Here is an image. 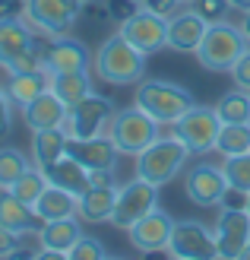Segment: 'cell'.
<instances>
[{
	"label": "cell",
	"instance_id": "24",
	"mask_svg": "<svg viewBox=\"0 0 250 260\" xmlns=\"http://www.w3.org/2000/svg\"><path fill=\"white\" fill-rule=\"evenodd\" d=\"M42 172L48 175V184H57V187H63V190L76 193V197H80L83 190H89V184H92V172H89L86 165L76 162L70 152L63 155V159L51 162L48 168H42Z\"/></svg>",
	"mask_w": 250,
	"mask_h": 260
},
{
	"label": "cell",
	"instance_id": "34",
	"mask_svg": "<svg viewBox=\"0 0 250 260\" xmlns=\"http://www.w3.org/2000/svg\"><path fill=\"white\" fill-rule=\"evenodd\" d=\"M193 7L203 13V19L206 22H222L228 16V0H193Z\"/></svg>",
	"mask_w": 250,
	"mask_h": 260
},
{
	"label": "cell",
	"instance_id": "21",
	"mask_svg": "<svg viewBox=\"0 0 250 260\" xmlns=\"http://www.w3.org/2000/svg\"><path fill=\"white\" fill-rule=\"evenodd\" d=\"M35 35L38 32L25 22V16L22 19H0V67L7 70L25 48H32L38 42Z\"/></svg>",
	"mask_w": 250,
	"mask_h": 260
},
{
	"label": "cell",
	"instance_id": "13",
	"mask_svg": "<svg viewBox=\"0 0 250 260\" xmlns=\"http://www.w3.org/2000/svg\"><path fill=\"white\" fill-rule=\"evenodd\" d=\"M117 181L108 172H92V184L89 190L80 193V210L76 216L83 219L86 225H101V222H111V213H114V203H117Z\"/></svg>",
	"mask_w": 250,
	"mask_h": 260
},
{
	"label": "cell",
	"instance_id": "32",
	"mask_svg": "<svg viewBox=\"0 0 250 260\" xmlns=\"http://www.w3.org/2000/svg\"><path fill=\"white\" fill-rule=\"evenodd\" d=\"M222 168H225V178H228V187L231 190L250 193V152L222 159Z\"/></svg>",
	"mask_w": 250,
	"mask_h": 260
},
{
	"label": "cell",
	"instance_id": "42",
	"mask_svg": "<svg viewBox=\"0 0 250 260\" xmlns=\"http://www.w3.org/2000/svg\"><path fill=\"white\" fill-rule=\"evenodd\" d=\"M238 25H241V32H244V38H247V45H250V13H244V19H241Z\"/></svg>",
	"mask_w": 250,
	"mask_h": 260
},
{
	"label": "cell",
	"instance_id": "5",
	"mask_svg": "<svg viewBox=\"0 0 250 260\" xmlns=\"http://www.w3.org/2000/svg\"><path fill=\"white\" fill-rule=\"evenodd\" d=\"M108 137L114 140V146L121 149V155H136L152 146L155 140L162 137V124L149 118L142 108L130 105V108H117L114 118H111V127H108Z\"/></svg>",
	"mask_w": 250,
	"mask_h": 260
},
{
	"label": "cell",
	"instance_id": "19",
	"mask_svg": "<svg viewBox=\"0 0 250 260\" xmlns=\"http://www.w3.org/2000/svg\"><path fill=\"white\" fill-rule=\"evenodd\" d=\"M35 238H38V248H42V254H35V257H42V260H48V257H67L70 248L83 238V219L73 216V219L42 222V229L35 232Z\"/></svg>",
	"mask_w": 250,
	"mask_h": 260
},
{
	"label": "cell",
	"instance_id": "35",
	"mask_svg": "<svg viewBox=\"0 0 250 260\" xmlns=\"http://www.w3.org/2000/svg\"><path fill=\"white\" fill-rule=\"evenodd\" d=\"M228 76H231V83L238 89H247V92H250V48L234 60V67L228 70Z\"/></svg>",
	"mask_w": 250,
	"mask_h": 260
},
{
	"label": "cell",
	"instance_id": "18",
	"mask_svg": "<svg viewBox=\"0 0 250 260\" xmlns=\"http://www.w3.org/2000/svg\"><path fill=\"white\" fill-rule=\"evenodd\" d=\"M67 152L73 155L80 165H86L89 172H117V162H121V149L114 146V140L108 134L101 137H89V140H70Z\"/></svg>",
	"mask_w": 250,
	"mask_h": 260
},
{
	"label": "cell",
	"instance_id": "14",
	"mask_svg": "<svg viewBox=\"0 0 250 260\" xmlns=\"http://www.w3.org/2000/svg\"><path fill=\"white\" fill-rule=\"evenodd\" d=\"M171 232H174V219L155 206L152 213H146L127 229V238H130L136 254H165L168 241H171Z\"/></svg>",
	"mask_w": 250,
	"mask_h": 260
},
{
	"label": "cell",
	"instance_id": "40",
	"mask_svg": "<svg viewBox=\"0 0 250 260\" xmlns=\"http://www.w3.org/2000/svg\"><path fill=\"white\" fill-rule=\"evenodd\" d=\"M25 0H0V19H22Z\"/></svg>",
	"mask_w": 250,
	"mask_h": 260
},
{
	"label": "cell",
	"instance_id": "8",
	"mask_svg": "<svg viewBox=\"0 0 250 260\" xmlns=\"http://www.w3.org/2000/svg\"><path fill=\"white\" fill-rule=\"evenodd\" d=\"M171 130L187 143L193 155H206V152H216V140H219V130H222V118L216 114V108L209 105H196L181 114V118L171 124Z\"/></svg>",
	"mask_w": 250,
	"mask_h": 260
},
{
	"label": "cell",
	"instance_id": "46",
	"mask_svg": "<svg viewBox=\"0 0 250 260\" xmlns=\"http://www.w3.org/2000/svg\"><path fill=\"white\" fill-rule=\"evenodd\" d=\"M80 4H89V0H80Z\"/></svg>",
	"mask_w": 250,
	"mask_h": 260
},
{
	"label": "cell",
	"instance_id": "20",
	"mask_svg": "<svg viewBox=\"0 0 250 260\" xmlns=\"http://www.w3.org/2000/svg\"><path fill=\"white\" fill-rule=\"evenodd\" d=\"M22 111V121L29 130H45V127H63V118H67V102H63L54 89L42 92L38 99H32Z\"/></svg>",
	"mask_w": 250,
	"mask_h": 260
},
{
	"label": "cell",
	"instance_id": "10",
	"mask_svg": "<svg viewBox=\"0 0 250 260\" xmlns=\"http://www.w3.org/2000/svg\"><path fill=\"white\" fill-rule=\"evenodd\" d=\"M165 254L174 260H216L219 257L216 232L203 222H196V219H181V222H174Z\"/></svg>",
	"mask_w": 250,
	"mask_h": 260
},
{
	"label": "cell",
	"instance_id": "37",
	"mask_svg": "<svg viewBox=\"0 0 250 260\" xmlns=\"http://www.w3.org/2000/svg\"><path fill=\"white\" fill-rule=\"evenodd\" d=\"M139 7H142L139 0H108V13L114 16V22L130 19V16H133V13H136Z\"/></svg>",
	"mask_w": 250,
	"mask_h": 260
},
{
	"label": "cell",
	"instance_id": "26",
	"mask_svg": "<svg viewBox=\"0 0 250 260\" xmlns=\"http://www.w3.org/2000/svg\"><path fill=\"white\" fill-rule=\"evenodd\" d=\"M7 92L16 108H25L32 99L51 89V73L48 70H29V73H7Z\"/></svg>",
	"mask_w": 250,
	"mask_h": 260
},
{
	"label": "cell",
	"instance_id": "33",
	"mask_svg": "<svg viewBox=\"0 0 250 260\" xmlns=\"http://www.w3.org/2000/svg\"><path fill=\"white\" fill-rule=\"evenodd\" d=\"M108 257V251H104V244L98 238H92V235H83L80 241L70 248L67 260H104Z\"/></svg>",
	"mask_w": 250,
	"mask_h": 260
},
{
	"label": "cell",
	"instance_id": "7",
	"mask_svg": "<svg viewBox=\"0 0 250 260\" xmlns=\"http://www.w3.org/2000/svg\"><path fill=\"white\" fill-rule=\"evenodd\" d=\"M80 13V0H25V22L45 38L70 35Z\"/></svg>",
	"mask_w": 250,
	"mask_h": 260
},
{
	"label": "cell",
	"instance_id": "38",
	"mask_svg": "<svg viewBox=\"0 0 250 260\" xmlns=\"http://www.w3.org/2000/svg\"><path fill=\"white\" fill-rule=\"evenodd\" d=\"M142 7L159 13V16H174V13L184 7V0H142Z\"/></svg>",
	"mask_w": 250,
	"mask_h": 260
},
{
	"label": "cell",
	"instance_id": "2",
	"mask_svg": "<svg viewBox=\"0 0 250 260\" xmlns=\"http://www.w3.org/2000/svg\"><path fill=\"white\" fill-rule=\"evenodd\" d=\"M133 105L142 108L149 118H155L162 127H171V124L181 118V114H187V111L196 105V95L190 92L187 86H181V83L142 76V80L136 83Z\"/></svg>",
	"mask_w": 250,
	"mask_h": 260
},
{
	"label": "cell",
	"instance_id": "17",
	"mask_svg": "<svg viewBox=\"0 0 250 260\" xmlns=\"http://www.w3.org/2000/svg\"><path fill=\"white\" fill-rule=\"evenodd\" d=\"M206 29H209V22L203 19V13L193 4H184L174 16H168V51L193 54V51L200 48Z\"/></svg>",
	"mask_w": 250,
	"mask_h": 260
},
{
	"label": "cell",
	"instance_id": "29",
	"mask_svg": "<svg viewBox=\"0 0 250 260\" xmlns=\"http://www.w3.org/2000/svg\"><path fill=\"white\" fill-rule=\"evenodd\" d=\"M216 152L222 159L250 152V121L247 124H222L219 140H216Z\"/></svg>",
	"mask_w": 250,
	"mask_h": 260
},
{
	"label": "cell",
	"instance_id": "11",
	"mask_svg": "<svg viewBox=\"0 0 250 260\" xmlns=\"http://www.w3.org/2000/svg\"><path fill=\"white\" fill-rule=\"evenodd\" d=\"M155 206H159V187L149 184V181H142V178H133V181H127V184L117 187V203H114V213H111V225L127 232L136 219L152 213Z\"/></svg>",
	"mask_w": 250,
	"mask_h": 260
},
{
	"label": "cell",
	"instance_id": "28",
	"mask_svg": "<svg viewBox=\"0 0 250 260\" xmlns=\"http://www.w3.org/2000/svg\"><path fill=\"white\" fill-rule=\"evenodd\" d=\"M212 108L222 118V124H247L250 121V92L234 86V89H228V92L219 95V102Z\"/></svg>",
	"mask_w": 250,
	"mask_h": 260
},
{
	"label": "cell",
	"instance_id": "12",
	"mask_svg": "<svg viewBox=\"0 0 250 260\" xmlns=\"http://www.w3.org/2000/svg\"><path fill=\"white\" fill-rule=\"evenodd\" d=\"M117 32H121L130 45H136L146 57L168 48V16H159V13H152L146 7H139L130 19L117 22Z\"/></svg>",
	"mask_w": 250,
	"mask_h": 260
},
{
	"label": "cell",
	"instance_id": "43",
	"mask_svg": "<svg viewBox=\"0 0 250 260\" xmlns=\"http://www.w3.org/2000/svg\"><path fill=\"white\" fill-rule=\"evenodd\" d=\"M241 260H250V244L244 248V254H241Z\"/></svg>",
	"mask_w": 250,
	"mask_h": 260
},
{
	"label": "cell",
	"instance_id": "31",
	"mask_svg": "<svg viewBox=\"0 0 250 260\" xmlns=\"http://www.w3.org/2000/svg\"><path fill=\"white\" fill-rule=\"evenodd\" d=\"M45 187H48V175L42 172V168H35V165H32L29 172H25V175L16 181V184L10 187V193H13V197H19L22 203L35 206V200L45 193Z\"/></svg>",
	"mask_w": 250,
	"mask_h": 260
},
{
	"label": "cell",
	"instance_id": "22",
	"mask_svg": "<svg viewBox=\"0 0 250 260\" xmlns=\"http://www.w3.org/2000/svg\"><path fill=\"white\" fill-rule=\"evenodd\" d=\"M67 130L63 127H45V130H32V146H29V155L35 168H48L51 162H57L67 155Z\"/></svg>",
	"mask_w": 250,
	"mask_h": 260
},
{
	"label": "cell",
	"instance_id": "39",
	"mask_svg": "<svg viewBox=\"0 0 250 260\" xmlns=\"http://www.w3.org/2000/svg\"><path fill=\"white\" fill-rule=\"evenodd\" d=\"M19 238H22V235H16L13 229L0 225V257H13V251H16V248H22V244H19Z\"/></svg>",
	"mask_w": 250,
	"mask_h": 260
},
{
	"label": "cell",
	"instance_id": "25",
	"mask_svg": "<svg viewBox=\"0 0 250 260\" xmlns=\"http://www.w3.org/2000/svg\"><path fill=\"white\" fill-rule=\"evenodd\" d=\"M35 216L42 219V222H54V219H73L76 210H80V197L70 190H63L57 184H48L45 193L35 200Z\"/></svg>",
	"mask_w": 250,
	"mask_h": 260
},
{
	"label": "cell",
	"instance_id": "4",
	"mask_svg": "<svg viewBox=\"0 0 250 260\" xmlns=\"http://www.w3.org/2000/svg\"><path fill=\"white\" fill-rule=\"evenodd\" d=\"M247 48L250 45L241 32V25H231L228 19H222V22H209L200 48L193 51V57L200 60V67L209 70V73H228L234 67V60H238Z\"/></svg>",
	"mask_w": 250,
	"mask_h": 260
},
{
	"label": "cell",
	"instance_id": "1",
	"mask_svg": "<svg viewBox=\"0 0 250 260\" xmlns=\"http://www.w3.org/2000/svg\"><path fill=\"white\" fill-rule=\"evenodd\" d=\"M92 73L108 86H136L146 76V54L121 32H111L92 54Z\"/></svg>",
	"mask_w": 250,
	"mask_h": 260
},
{
	"label": "cell",
	"instance_id": "44",
	"mask_svg": "<svg viewBox=\"0 0 250 260\" xmlns=\"http://www.w3.org/2000/svg\"><path fill=\"white\" fill-rule=\"evenodd\" d=\"M247 213H250V193H247Z\"/></svg>",
	"mask_w": 250,
	"mask_h": 260
},
{
	"label": "cell",
	"instance_id": "15",
	"mask_svg": "<svg viewBox=\"0 0 250 260\" xmlns=\"http://www.w3.org/2000/svg\"><path fill=\"white\" fill-rule=\"evenodd\" d=\"M212 232H216L219 257L222 260H241L244 248L250 244V213L234 210V206H222Z\"/></svg>",
	"mask_w": 250,
	"mask_h": 260
},
{
	"label": "cell",
	"instance_id": "6",
	"mask_svg": "<svg viewBox=\"0 0 250 260\" xmlns=\"http://www.w3.org/2000/svg\"><path fill=\"white\" fill-rule=\"evenodd\" d=\"M114 102L101 92H89L76 105H67V118H63V130L70 140H89L108 134L111 118H114Z\"/></svg>",
	"mask_w": 250,
	"mask_h": 260
},
{
	"label": "cell",
	"instance_id": "3",
	"mask_svg": "<svg viewBox=\"0 0 250 260\" xmlns=\"http://www.w3.org/2000/svg\"><path fill=\"white\" fill-rule=\"evenodd\" d=\"M190 146L184 143L174 130H171L168 137H159L152 143V146H146L139 155H136V178L142 181H149V184L155 187H165L171 184L184 168H187V159H190Z\"/></svg>",
	"mask_w": 250,
	"mask_h": 260
},
{
	"label": "cell",
	"instance_id": "16",
	"mask_svg": "<svg viewBox=\"0 0 250 260\" xmlns=\"http://www.w3.org/2000/svg\"><path fill=\"white\" fill-rule=\"evenodd\" d=\"M45 70L51 76L57 73H73V70H92V51L86 42L73 35H57L48 38L45 45Z\"/></svg>",
	"mask_w": 250,
	"mask_h": 260
},
{
	"label": "cell",
	"instance_id": "9",
	"mask_svg": "<svg viewBox=\"0 0 250 260\" xmlns=\"http://www.w3.org/2000/svg\"><path fill=\"white\" fill-rule=\"evenodd\" d=\"M228 190V178H225V168L200 159L196 165H190L184 172V193L193 206L200 210H212V206H222V197Z\"/></svg>",
	"mask_w": 250,
	"mask_h": 260
},
{
	"label": "cell",
	"instance_id": "23",
	"mask_svg": "<svg viewBox=\"0 0 250 260\" xmlns=\"http://www.w3.org/2000/svg\"><path fill=\"white\" fill-rule=\"evenodd\" d=\"M0 225L13 229L16 235H35L42 229V219L35 216V210L29 203H22L19 197H13L10 190H0Z\"/></svg>",
	"mask_w": 250,
	"mask_h": 260
},
{
	"label": "cell",
	"instance_id": "41",
	"mask_svg": "<svg viewBox=\"0 0 250 260\" xmlns=\"http://www.w3.org/2000/svg\"><path fill=\"white\" fill-rule=\"evenodd\" d=\"M228 7H231V10H238L241 16H244V13H250V0H228Z\"/></svg>",
	"mask_w": 250,
	"mask_h": 260
},
{
	"label": "cell",
	"instance_id": "45",
	"mask_svg": "<svg viewBox=\"0 0 250 260\" xmlns=\"http://www.w3.org/2000/svg\"><path fill=\"white\" fill-rule=\"evenodd\" d=\"M184 4H193V0H184Z\"/></svg>",
	"mask_w": 250,
	"mask_h": 260
},
{
	"label": "cell",
	"instance_id": "36",
	"mask_svg": "<svg viewBox=\"0 0 250 260\" xmlns=\"http://www.w3.org/2000/svg\"><path fill=\"white\" fill-rule=\"evenodd\" d=\"M13 130V99L7 92V86H0V140Z\"/></svg>",
	"mask_w": 250,
	"mask_h": 260
},
{
	"label": "cell",
	"instance_id": "27",
	"mask_svg": "<svg viewBox=\"0 0 250 260\" xmlns=\"http://www.w3.org/2000/svg\"><path fill=\"white\" fill-rule=\"evenodd\" d=\"M92 70H73V73H57L51 76V89L67 102V105H76L80 99H86L89 92H95V86H92Z\"/></svg>",
	"mask_w": 250,
	"mask_h": 260
},
{
	"label": "cell",
	"instance_id": "30",
	"mask_svg": "<svg viewBox=\"0 0 250 260\" xmlns=\"http://www.w3.org/2000/svg\"><path fill=\"white\" fill-rule=\"evenodd\" d=\"M32 165H35L32 155H25L22 149H13V146L0 149V190H10Z\"/></svg>",
	"mask_w": 250,
	"mask_h": 260
}]
</instances>
